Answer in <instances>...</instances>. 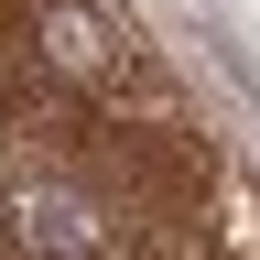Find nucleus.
I'll use <instances>...</instances> for the list:
<instances>
[{
  "instance_id": "1",
  "label": "nucleus",
  "mask_w": 260,
  "mask_h": 260,
  "mask_svg": "<svg viewBox=\"0 0 260 260\" xmlns=\"http://www.w3.org/2000/svg\"><path fill=\"white\" fill-rule=\"evenodd\" d=\"M22 44H32V65H44L54 87H76L87 109H130V98H152V109H162L141 44H130L98 0H32V11H22Z\"/></svg>"
}]
</instances>
